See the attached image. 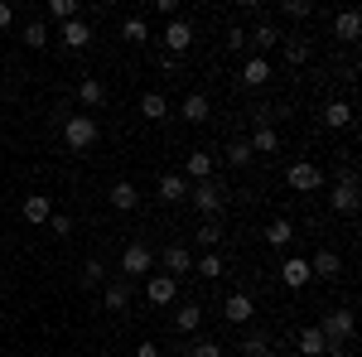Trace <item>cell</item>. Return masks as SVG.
<instances>
[{"label": "cell", "mask_w": 362, "mask_h": 357, "mask_svg": "<svg viewBox=\"0 0 362 357\" xmlns=\"http://www.w3.org/2000/svg\"><path fill=\"white\" fill-rule=\"evenodd\" d=\"M319 333H324L329 353L343 357V353H348V343H353V309H329L324 324H319Z\"/></svg>", "instance_id": "1"}, {"label": "cell", "mask_w": 362, "mask_h": 357, "mask_svg": "<svg viewBox=\"0 0 362 357\" xmlns=\"http://www.w3.org/2000/svg\"><path fill=\"white\" fill-rule=\"evenodd\" d=\"M97 136H102L97 116H63V145L68 150H92Z\"/></svg>", "instance_id": "2"}, {"label": "cell", "mask_w": 362, "mask_h": 357, "mask_svg": "<svg viewBox=\"0 0 362 357\" xmlns=\"http://www.w3.org/2000/svg\"><path fill=\"white\" fill-rule=\"evenodd\" d=\"M329 203H334L338 218H353V213H358L362 198H358V169H353V165L338 174V184H334V193H329Z\"/></svg>", "instance_id": "3"}, {"label": "cell", "mask_w": 362, "mask_h": 357, "mask_svg": "<svg viewBox=\"0 0 362 357\" xmlns=\"http://www.w3.org/2000/svg\"><path fill=\"white\" fill-rule=\"evenodd\" d=\"M189 203H194L203 218H218V213H223V203H227V193H223L218 179H203L198 189H189Z\"/></svg>", "instance_id": "4"}, {"label": "cell", "mask_w": 362, "mask_h": 357, "mask_svg": "<svg viewBox=\"0 0 362 357\" xmlns=\"http://www.w3.org/2000/svg\"><path fill=\"white\" fill-rule=\"evenodd\" d=\"M285 184L295 193H314V189H324V169L314 165V160H295V165L285 169Z\"/></svg>", "instance_id": "5"}, {"label": "cell", "mask_w": 362, "mask_h": 357, "mask_svg": "<svg viewBox=\"0 0 362 357\" xmlns=\"http://www.w3.org/2000/svg\"><path fill=\"white\" fill-rule=\"evenodd\" d=\"M145 271H155V251L145 247V242H131V247L121 251V275L136 280V275H145Z\"/></svg>", "instance_id": "6"}, {"label": "cell", "mask_w": 362, "mask_h": 357, "mask_svg": "<svg viewBox=\"0 0 362 357\" xmlns=\"http://www.w3.org/2000/svg\"><path fill=\"white\" fill-rule=\"evenodd\" d=\"M165 49H169V58H184L194 49V25H189V20H169L165 25Z\"/></svg>", "instance_id": "7"}, {"label": "cell", "mask_w": 362, "mask_h": 357, "mask_svg": "<svg viewBox=\"0 0 362 357\" xmlns=\"http://www.w3.org/2000/svg\"><path fill=\"white\" fill-rule=\"evenodd\" d=\"M276 44H285V34H280L276 25H266V20H256V29L247 34V49L256 58H266V49H276Z\"/></svg>", "instance_id": "8"}, {"label": "cell", "mask_w": 362, "mask_h": 357, "mask_svg": "<svg viewBox=\"0 0 362 357\" xmlns=\"http://www.w3.org/2000/svg\"><path fill=\"white\" fill-rule=\"evenodd\" d=\"M160 266H165V275H174V280H179L184 271H194V256H189V247H184V242H169V247L160 251Z\"/></svg>", "instance_id": "9"}, {"label": "cell", "mask_w": 362, "mask_h": 357, "mask_svg": "<svg viewBox=\"0 0 362 357\" xmlns=\"http://www.w3.org/2000/svg\"><path fill=\"white\" fill-rule=\"evenodd\" d=\"M280 280H285V290H305L309 280H314V275H309V261L305 256H285V261H280Z\"/></svg>", "instance_id": "10"}, {"label": "cell", "mask_w": 362, "mask_h": 357, "mask_svg": "<svg viewBox=\"0 0 362 357\" xmlns=\"http://www.w3.org/2000/svg\"><path fill=\"white\" fill-rule=\"evenodd\" d=\"M179 116H184V121H189V126H203V121H208V116H213V102H208V97H203V92H189V97H184V102H179Z\"/></svg>", "instance_id": "11"}, {"label": "cell", "mask_w": 362, "mask_h": 357, "mask_svg": "<svg viewBox=\"0 0 362 357\" xmlns=\"http://www.w3.org/2000/svg\"><path fill=\"white\" fill-rule=\"evenodd\" d=\"M223 314H227V324H251V319H256V300H251V295H242V290H237V295H227Z\"/></svg>", "instance_id": "12"}, {"label": "cell", "mask_w": 362, "mask_h": 357, "mask_svg": "<svg viewBox=\"0 0 362 357\" xmlns=\"http://www.w3.org/2000/svg\"><path fill=\"white\" fill-rule=\"evenodd\" d=\"M107 198H112V208H116V213H136V208H140V189L131 184V179H116Z\"/></svg>", "instance_id": "13"}, {"label": "cell", "mask_w": 362, "mask_h": 357, "mask_svg": "<svg viewBox=\"0 0 362 357\" xmlns=\"http://www.w3.org/2000/svg\"><path fill=\"white\" fill-rule=\"evenodd\" d=\"M49 218H54L49 193H29V198H25V222H29V227H49Z\"/></svg>", "instance_id": "14"}, {"label": "cell", "mask_w": 362, "mask_h": 357, "mask_svg": "<svg viewBox=\"0 0 362 357\" xmlns=\"http://www.w3.org/2000/svg\"><path fill=\"white\" fill-rule=\"evenodd\" d=\"M174 295H179L174 275H150V285H145V300L150 304H174Z\"/></svg>", "instance_id": "15"}, {"label": "cell", "mask_w": 362, "mask_h": 357, "mask_svg": "<svg viewBox=\"0 0 362 357\" xmlns=\"http://www.w3.org/2000/svg\"><path fill=\"white\" fill-rule=\"evenodd\" d=\"M309 275H319V280H338V275H343L338 251H314V256H309Z\"/></svg>", "instance_id": "16"}, {"label": "cell", "mask_w": 362, "mask_h": 357, "mask_svg": "<svg viewBox=\"0 0 362 357\" xmlns=\"http://www.w3.org/2000/svg\"><path fill=\"white\" fill-rule=\"evenodd\" d=\"M58 39H63V49H73V54H78V49H87V44H92V25H87V20H68Z\"/></svg>", "instance_id": "17"}, {"label": "cell", "mask_w": 362, "mask_h": 357, "mask_svg": "<svg viewBox=\"0 0 362 357\" xmlns=\"http://www.w3.org/2000/svg\"><path fill=\"white\" fill-rule=\"evenodd\" d=\"M358 34H362V15H358V10H343V15H334V39L353 44Z\"/></svg>", "instance_id": "18"}, {"label": "cell", "mask_w": 362, "mask_h": 357, "mask_svg": "<svg viewBox=\"0 0 362 357\" xmlns=\"http://www.w3.org/2000/svg\"><path fill=\"white\" fill-rule=\"evenodd\" d=\"M300 357H324L329 353V343H324V333H319V324H309V329H300Z\"/></svg>", "instance_id": "19"}, {"label": "cell", "mask_w": 362, "mask_h": 357, "mask_svg": "<svg viewBox=\"0 0 362 357\" xmlns=\"http://www.w3.org/2000/svg\"><path fill=\"white\" fill-rule=\"evenodd\" d=\"M140 116H145V121H165L169 116V97L165 92H140Z\"/></svg>", "instance_id": "20"}, {"label": "cell", "mask_w": 362, "mask_h": 357, "mask_svg": "<svg viewBox=\"0 0 362 357\" xmlns=\"http://www.w3.org/2000/svg\"><path fill=\"white\" fill-rule=\"evenodd\" d=\"M247 145H251V155H276V150H280V136H276V126H256Z\"/></svg>", "instance_id": "21"}, {"label": "cell", "mask_w": 362, "mask_h": 357, "mask_svg": "<svg viewBox=\"0 0 362 357\" xmlns=\"http://www.w3.org/2000/svg\"><path fill=\"white\" fill-rule=\"evenodd\" d=\"M78 102H83L87 111L102 107V102H107V83H102V78H83V83H78Z\"/></svg>", "instance_id": "22"}, {"label": "cell", "mask_w": 362, "mask_h": 357, "mask_svg": "<svg viewBox=\"0 0 362 357\" xmlns=\"http://www.w3.org/2000/svg\"><path fill=\"white\" fill-rule=\"evenodd\" d=\"M242 83H247V87H266V83H271V63L251 54V58H247V68H242Z\"/></svg>", "instance_id": "23"}, {"label": "cell", "mask_w": 362, "mask_h": 357, "mask_svg": "<svg viewBox=\"0 0 362 357\" xmlns=\"http://www.w3.org/2000/svg\"><path fill=\"white\" fill-rule=\"evenodd\" d=\"M324 126H329V131H348V126H353V107H348V102H329V107H324Z\"/></svg>", "instance_id": "24"}, {"label": "cell", "mask_w": 362, "mask_h": 357, "mask_svg": "<svg viewBox=\"0 0 362 357\" xmlns=\"http://www.w3.org/2000/svg\"><path fill=\"white\" fill-rule=\"evenodd\" d=\"M184 169H189V179H198V184H203V179H213V169H218V160H213L208 150H194Z\"/></svg>", "instance_id": "25"}, {"label": "cell", "mask_w": 362, "mask_h": 357, "mask_svg": "<svg viewBox=\"0 0 362 357\" xmlns=\"http://www.w3.org/2000/svg\"><path fill=\"white\" fill-rule=\"evenodd\" d=\"M102 304H107L112 314H121V309L131 304V285H126V280H112V285L102 290Z\"/></svg>", "instance_id": "26"}, {"label": "cell", "mask_w": 362, "mask_h": 357, "mask_svg": "<svg viewBox=\"0 0 362 357\" xmlns=\"http://www.w3.org/2000/svg\"><path fill=\"white\" fill-rule=\"evenodd\" d=\"M198 324H203V304H179L174 329H179V333H198Z\"/></svg>", "instance_id": "27"}, {"label": "cell", "mask_w": 362, "mask_h": 357, "mask_svg": "<svg viewBox=\"0 0 362 357\" xmlns=\"http://www.w3.org/2000/svg\"><path fill=\"white\" fill-rule=\"evenodd\" d=\"M160 198H165V203L189 198V179H184V174H165V179H160Z\"/></svg>", "instance_id": "28"}, {"label": "cell", "mask_w": 362, "mask_h": 357, "mask_svg": "<svg viewBox=\"0 0 362 357\" xmlns=\"http://www.w3.org/2000/svg\"><path fill=\"white\" fill-rule=\"evenodd\" d=\"M266 242H271V247H290V242H295V222L276 218L271 227H266Z\"/></svg>", "instance_id": "29"}, {"label": "cell", "mask_w": 362, "mask_h": 357, "mask_svg": "<svg viewBox=\"0 0 362 357\" xmlns=\"http://www.w3.org/2000/svg\"><path fill=\"white\" fill-rule=\"evenodd\" d=\"M194 271L203 275V280H218V275H227V266H223V256H218V251H203V256L194 261Z\"/></svg>", "instance_id": "30"}, {"label": "cell", "mask_w": 362, "mask_h": 357, "mask_svg": "<svg viewBox=\"0 0 362 357\" xmlns=\"http://www.w3.org/2000/svg\"><path fill=\"white\" fill-rule=\"evenodd\" d=\"M242 357H271V333H247L242 338Z\"/></svg>", "instance_id": "31"}, {"label": "cell", "mask_w": 362, "mask_h": 357, "mask_svg": "<svg viewBox=\"0 0 362 357\" xmlns=\"http://www.w3.org/2000/svg\"><path fill=\"white\" fill-rule=\"evenodd\" d=\"M223 160H227L232 169H247L251 160H256V155H251V145H247V140H232V145L223 150Z\"/></svg>", "instance_id": "32"}, {"label": "cell", "mask_w": 362, "mask_h": 357, "mask_svg": "<svg viewBox=\"0 0 362 357\" xmlns=\"http://www.w3.org/2000/svg\"><path fill=\"white\" fill-rule=\"evenodd\" d=\"M49 20H58V25L78 20V0H49Z\"/></svg>", "instance_id": "33"}, {"label": "cell", "mask_w": 362, "mask_h": 357, "mask_svg": "<svg viewBox=\"0 0 362 357\" xmlns=\"http://www.w3.org/2000/svg\"><path fill=\"white\" fill-rule=\"evenodd\" d=\"M121 39H131V44H145V39H150V25H145L140 15H131V20L121 25Z\"/></svg>", "instance_id": "34"}, {"label": "cell", "mask_w": 362, "mask_h": 357, "mask_svg": "<svg viewBox=\"0 0 362 357\" xmlns=\"http://www.w3.org/2000/svg\"><path fill=\"white\" fill-rule=\"evenodd\" d=\"M285 63H290V68L309 63V44H305V39H285Z\"/></svg>", "instance_id": "35"}, {"label": "cell", "mask_w": 362, "mask_h": 357, "mask_svg": "<svg viewBox=\"0 0 362 357\" xmlns=\"http://www.w3.org/2000/svg\"><path fill=\"white\" fill-rule=\"evenodd\" d=\"M280 15H285V20H309V15H314V5H309V0H285V5H280Z\"/></svg>", "instance_id": "36"}, {"label": "cell", "mask_w": 362, "mask_h": 357, "mask_svg": "<svg viewBox=\"0 0 362 357\" xmlns=\"http://www.w3.org/2000/svg\"><path fill=\"white\" fill-rule=\"evenodd\" d=\"M251 121H256V126H276V121H280V107L261 102V107H251Z\"/></svg>", "instance_id": "37"}, {"label": "cell", "mask_w": 362, "mask_h": 357, "mask_svg": "<svg viewBox=\"0 0 362 357\" xmlns=\"http://www.w3.org/2000/svg\"><path fill=\"white\" fill-rule=\"evenodd\" d=\"M218 237H223V232H218V222H203V227L194 232V242H198V247H208V251L218 247Z\"/></svg>", "instance_id": "38"}, {"label": "cell", "mask_w": 362, "mask_h": 357, "mask_svg": "<svg viewBox=\"0 0 362 357\" xmlns=\"http://www.w3.org/2000/svg\"><path fill=\"white\" fill-rule=\"evenodd\" d=\"M25 44H29V49H44V44H49V29L39 25V20H34V25H25Z\"/></svg>", "instance_id": "39"}, {"label": "cell", "mask_w": 362, "mask_h": 357, "mask_svg": "<svg viewBox=\"0 0 362 357\" xmlns=\"http://www.w3.org/2000/svg\"><path fill=\"white\" fill-rule=\"evenodd\" d=\"M189 357H223V348H218L213 338H198L194 348H189Z\"/></svg>", "instance_id": "40"}, {"label": "cell", "mask_w": 362, "mask_h": 357, "mask_svg": "<svg viewBox=\"0 0 362 357\" xmlns=\"http://www.w3.org/2000/svg\"><path fill=\"white\" fill-rule=\"evenodd\" d=\"M102 275H107L102 261H87V266H83V285H102Z\"/></svg>", "instance_id": "41"}, {"label": "cell", "mask_w": 362, "mask_h": 357, "mask_svg": "<svg viewBox=\"0 0 362 357\" xmlns=\"http://www.w3.org/2000/svg\"><path fill=\"white\" fill-rule=\"evenodd\" d=\"M49 232L68 237V232H73V218H68V213H54V218H49Z\"/></svg>", "instance_id": "42"}, {"label": "cell", "mask_w": 362, "mask_h": 357, "mask_svg": "<svg viewBox=\"0 0 362 357\" xmlns=\"http://www.w3.org/2000/svg\"><path fill=\"white\" fill-rule=\"evenodd\" d=\"M227 49H247V29H227Z\"/></svg>", "instance_id": "43"}, {"label": "cell", "mask_w": 362, "mask_h": 357, "mask_svg": "<svg viewBox=\"0 0 362 357\" xmlns=\"http://www.w3.org/2000/svg\"><path fill=\"white\" fill-rule=\"evenodd\" d=\"M10 25H15V10H10V5L0 0V29H10Z\"/></svg>", "instance_id": "44"}, {"label": "cell", "mask_w": 362, "mask_h": 357, "mask_svg": "<svg viewBox=\"0 0 362 357\" xmlns=\"http://www.w3.org/2000/svg\"><path fill=\"white\" fill-rule=\"evenodd\" d=\"M131 357H160V348H155V343H140V348H136Z\"/></svg>", "instance_id": "45"}, {"label": "cell", "mask_w": 362, "mask_h": 357, "mask_svg": "<svg viewBox=\"0 0 362 357\" xmlns=\"http://www.w3.org/2000/svg\"><path fill=\"white\" fill-rule=\"evenodd\" d=\"M121 357H131V353H121Z\"/></svg>", "instance_id": "46"}]
</instances>
